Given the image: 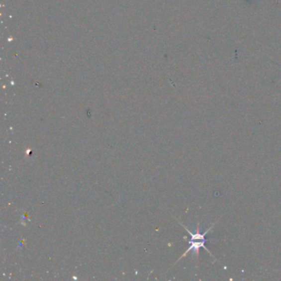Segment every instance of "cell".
Segmentation results:
<instances>
[{
	"mask_svg": "<svg viewBox=\"0 0 281 281\" xmlns=\"http://www.w3.org/2000/svg\"><path fill=\"white\" fill-rule=\"evenodd\" d=\"M213 226H214V224H213L208 230L205 231L204 233H200V231H199V224H197L196 232H195V233H192L190 230H188V228H187L186 226L183 225L186 230L187 231L188 233H190L191 239H190V247H189L187 250L186 251L185 253L179 258V260L186 257L188 253H190V251H193V253L196 255L197 257H199V249L201 248H204V250L207 251V252L212 256L211 253L208 250V248H205L204 243L206 242V240H205V235H206L207 233H209V231L211 230ZM179 260H178V261H179Z\"/></svg>",
	"mask_w": 281,
	"mask_h": 281,
	"instance_id": "1",
	"label": "cell"
}]
</instances>
